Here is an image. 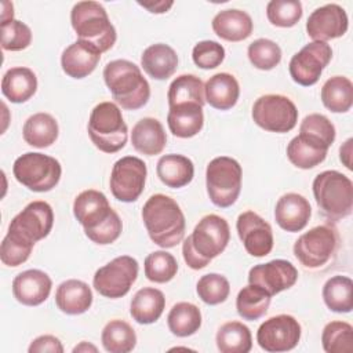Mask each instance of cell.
Masks as SVG:
<instances>
[{
    "label": "cell",
    "mask_w": 353,
    "mask_h": 353,
    "mask_svg": "<svg viewBox=\"0 0 353 353\" xmlns=\"http://www.w3.org/2000/svg\"><path fill=\"white\" fill-rule=\"evenodd\" d=\"M73 214L85 236L95 244H112L121 234V219L99 190L87 189L79 193L73 201Z\"/></svg>",
    "instance_id": "obj_1"
},
{
    "label": "cell",
    "mask_w": 353,
    "mask_h": 353,
    "mask_svg": "<svg viewBox=\"0 0 353 353\" xmlns=\"http://www.w3.org/2000/svg\"><path fill=\"white\" fill-rule=\"evenodd\" d=\"M142 221L150 240L161 248H172L183 240L185 215L179 204L167 194L157 193L146 200Z\"/></svg>",
    "instance_id": "obj_2"
},
{
    "label": "cell",
    "mask_w": 353,
    "mask_h": 353,
    "mask_svg": "<svg viewBox=\"0 0 353 353\" xmlns=\"http://www.w3.org/2000/svg\"><path fill=\"white\" fill-rule=\"evenodd\" d=\"M103 80L113 99L123 109L143 108L150 98V85L139 66L127 59H114L106 63Z\"/></svg>",
    "instance_id": "obj_3"
},
{
    "label": "cell",
    "mask_w": 353,
    "mask_h": 353,
    "mask_svg": "<svg viewBox=\"0 0 353 353\" xmlns=\"http://www.w3.org/2000/svg\"><path fill=\"white\" fill-rule=\"evenodd\" d=\"M70 22L77 40L92 46L101 54L116 43V29L103 6L97 1L76 3L70 11Z\"/></svg>",
    "instance_id": "obj_4"
},
{
    "label": "cell",
    "mask_w": 353,
    "mask_h": 353,
    "mask_svg": "<svg viewBox=\"0 0 353 353\" xmlns=\"http://www.w3.org/2000/svg\"><path fill=\"white\" fill-rule=\"evenodd\" d=\"M313 196L321 214L330 221H339L352 214L353 183L345 174L327 170L313 181Z\"/></svg>",
    "instance_id": "obj_5"
},
{
    "label": "cell",
    "mask_w": 353,
    "mask_h": 353,
    "mask_svg": "<svg viewBox=\"0 0 353 353\" xmlns=\"http://www.w3.org/2000/svg\"><path fill=\"white\" fill-rule=\"evenodd\" d=\"M88 135L95 148L103 153H116L125 146L128 128L114 102H101L91 110Z\"/></svg>",
    "instance_id": "obj_6"
},
{
    "label": "cell",
    "mask_w": 353,
    "mask_h": 353,
    "mask_svg": "<svg viewBox=\"0 0 353 353\" xmlns=\"http://www.w3.org/2000/svg\"><path fill=\"white\" fill-rule=\"evenodd\" d=\"M243 170L237 160L219 156L212 159L205 170L207 193L212 204L228 208L236 203L241 190Z\"/></svg>",
    "instance_id": "obj_7"
},
{
    "label": "cell",
    "mask_w": 353,
    "mask_h": 353,
    "mask_svg": "<svg viewBox=\"0 0 353 353\" xmlns=\"http://www.w3.org/2000/svg\"><path fill=\"white\" fill-rule=\"evenodd\" d=\"M12 174L15 179L29 190L44 193L58 185L62 167L59 161L51 156L39 152H28L14 161Z\"/></svg>",
    "instance_id": "obj_8"
},
{
    "label": "cell",
    "mask_w": 353,
    "mask_h": 353,
    "mask_svg": "<svg viewBox=\"0 0 353 353\" xmlns=\"http://www.w3.org/2000/svg\"><path fill=\"white\" fill-rule=\"evenodd\" d=\"M252 120L265 131L284 134L298 123V109L285 95L266 94L252 105Z\"/></svg>",
    "instance_id": "obj_9"
},
{
    "label": "cell",
    "mask_w": 353,
    "mask_h": 353,
    "mask_svg": "<svg viewBox=\"0 0 353 353\" xmlns=\"http://www.w3.org/2000/svg\"><path fill=\"white\" fill-rule=\"evenodd\" d=\"M338 240V233L332 226H314L298 237L294 244V255L305 268L319 269L335 254Z\"/></svg>",
    "instance_id": "obj_10"
},
{
    "label": "cell",
    "mask_w": 353,
    "mask_h": 353,
    "mask_svg": "<svg viewBox=\"0 0 353 353\" xmlns=\"http://www.w3.org/2000/svg\"><path fill=\"white\" fill-rule=\"evenodd\" d=\"M138 261L130 255H121L99 268L92 279L94 288L105 298L117 299L128 294L138 277Z\"/></svg>",
    "instance_id": "obj_11"
},
{
    "label": "cell",
    "mask_w": 353,
    "mask_h": 353,
    "mask_svg": "<svg viewBox=\"0 0 353 353\" xmlns=\"http://www.w3.org/2000/svg\"><path fill=\"white\" fill-rule=\"evenodd\" d=\"M54 225V211L47 201L36 200L18 212L8 225V234L34 245L47 237Z\"/></svg>",
    "instance_id": "obj_12"
},
{
    "label": "cell",
    "mask_w": 353,
    "mask_h": 353,
    "mask_svg": "<svg viewBox=\"0 0 353 353\" xmlns=\"http://www.w3.org/2000/svg\"><path fill=\"white\" fill-rule=\"evenodd\" d=\"M146 174V164L142 159L135 156L119 159L113 164L109 181L113 197L123 203L138 200L145 189Z\"/></svg>",
    "instance_id": "obj_13"
},
{
    "label": "cell",
    "mask_w": 353,
    "mask_h": 353,
    "mask_svg": "<svg viewBox=\"0 0 353 353\" xmlns=\"http://www.w3.org/2000/svg\"><path fill=\"white\" fill-rule=\"evenodd\" d=\"M301 324L291 314H277L265 320L256 331V342L265 352L280 353L294 349L301 339Z\"/></svg>",
    "instance_id": "obj_14"
},
{
    "label": "cell",
    "mask_w": 353,
    "mask_h": 353,
    "mask_svg": "<svg viewBox=\"0 0 353 353\" xmlns=\"http://www.w3.org/2000/svg\"><path fill=\"white\" fill-rule=\"evenodd\" d=\"M332 58V48L324 41H312L301 48L290 61L292 80L303 87L316 84Z\"/></svg>",
    "instance_id": "obj_15"
},
{
    "label": "cell",
    "mask_w": 353,
    "mask_h": 353,
    "mask_svg": "<svg viewBox=\"0 0 353 353\" xmlns=\"http://www.w3.org/2000/svg\"><path fill=\"white\" fill-rule=\"evenodd\" d=\"M193 248L205 259L212 261L222 254L230 240L229 223L216 214L203 216L190 234Z\"/></svg>",
    "instance_id": "obj_16"
},
{
    "label": "cell",
    "mask_w": 353,
    "mask_h": 353,
    "mask_svg": "<svg viewBox=\"0 0 353 353\" xmlns=\"http://www.w3.org/2000/svg\"><path fill=\"white\" fill-rule=\"evenodd\" d=\"M298 280L296 268L285 259H273L250 269L248 283L266 291L270 296L291 288Z\"/></svg>",
    "instance_id": "obj_17"
},
{
    "label": "cell",
    "mask_w": 353,
    "mask_h": 353,
    "mask_svg": "<svg viewBox=\"0 0 353 353\" xmlns=\"http://www.w3.org/2000/svg\"><path fill=\"white\" fill-rule=\"evenodd\" d=\"M237 234L245 251L256 258L266 256L273 248L272 226L256 212L244 211L236 222Z\"/></svg>",
    "instance_id": "obj_18"
},
{
    "label": "cell",
    "mask_w": 353,
    "mask_h": 353,
    "mask_svg": "<svg viewBox=\"0 0 353 353\" xmlns=\"http://www.w3.org/2000/svg\"><path fill=\"white\" fill-rule=\"evenodd\" d=\"M349 19L346 11L335 3L316 8L307 18L306 32L313 41H324L338 39L347 30Z\"/></svg>",
    "instance_id": "obj_19"
},
{
    "label": "cell",
    "mask_w": 353,
    "mask_h": 353,
    "mask_svg": "<svg viewBox=\"0 0 353 353\" xmlns=\"http://www.w3.org/2000/svg\"><path fill=\"white\" fill-rule=\"evenodd\" d=\"M52 281L50 276L39 269H29L18 276L12 281L14 298L26 306L41 305L50 296Z\"/></svg>",
    "instance_id": "obj_20"
},
{
    "label": "cell",
    "mask_w": 353,
    "mask_h": 353,
    "mask_svg": "<svg viewBox=\"0 0 353 353\" xmlns=\"http://www.w3.org/2000/svg\"><path fill=\"white\" fill-rule=\"evenodd\" d=\"M310 215L312 207L302 194L285 193L276 203L274 219L283 230L301 232L307 225Z\"/></svg>",
    "instance_id": "obj_21"
},
{
    "label": "cell",
    "mask_w": 353,
    "mask_h": 353,
    "mask_svg": "<svg viewBox=\"0 0 353 353\" xmlns=\"http://www.w3.org/2000/svg\"><path fill=\"white\" fill-rule=\"evenodd\" d=\"M101 59V52L84 41L68 46L61 57L62 70L73 79H84L91 74Z\"/></svg>",
    "instance_id": "obj_22"
},
{
    "label": "cell",
    "mask_w": 353,
    "mask_h": 353,
    "mask_svg": "<svg viewBox=\"0 0 353 353\" xmlns=\"http://www.w3.org/2000/svg\"><path fill=\"white\" fill-rule=\"evenodd\" d=\"M55 303L58 309L66 314H81L92 305V291L87 283L69 279L57 287Z\"/></svg>",
    "instance_id": "obj_23"
},
{
    "label": "cell",
    "mask_w": 353,
    "mask_h": 353,
    "mask_svg": "<svg viewBox=\"0 0 353 353\" xmlns=\"http://www.w3.org/2000/svg\"><path fill=\"white\" fill-rule=\"evenodd\" d=\"M131 143L134 149L142 154H160L167 143V135L163 124L154 117L141 119L132 127Z\"/></svg>",
    "instance_id": "obj_24"
},
{
    "label": "cell",
    "mask_w": 353,
    "mask_h": 353,
    "mask_svg": "<svg viewBox=\"0 0 353 353\" xmlns=\"http://www.w3.org/2000/svg\"><path fill=\"white\" fill-rule=\"evenodd\" d=\"M254 22L251 17L237 8L219 11L212 19V30L226 41H241L251 36Z\"/></svg>",
    "instance_id": "obj_25"
},
{
    "label": "cell",
    "mask_w": 353,
    "mask_h": 353,
    "mask_svg": "<svg viewBox=\"0 0 353 353\" xmlns=\"http://www.w3.org/2000/svg\"><path fill=\"white\" fill-rule=\"evenodd\" d=\"M328 149L319 139L306 134H298L287 145V157L295 167L309 170L325 160Z\"/></svg>",
    "instance_id": "obj_26"
},
{
    "label": "cell",
    "mask_w": 353,
    "mask_h": 353,
    "mask_svg": "<svg viewBox=\"0 0 353 353\" xmlns=\"http://www.w3.org/2000/svg\"><path fill=\"white\" fill-rule=\"evenodd\" d=\"M168 128L178 138H192L204 125L203 106L199 103H181L171 106L167 114Z\"/></svg>",
    "instance_id": "obj_27"
},
{
    "label": "cell",
    "mask_w": 353,
    "mask_h": 353,
    "mask_svg": "<svg viewBox=\"0 0 353 353\" xmlns=\"http://www.w3.org/2000/svg\"><path fill=\"white\" fill-rule=\"evenodd\" d=\"M204 95L208 105L214 109L229 110L239 101L240 85L233 74L216 73L204 84Z\"/></svg>",
    "instance_id": "obj_28"
},
{
    "label": "cell",
    "mask_w": 353,
    "mask_h": 353,
    "mask_svg": "<svg viewBox=\"0 0 353 353\" xmlns=\"http://www.w3.org/2000/svg\"><path fill=\"white\" fill-rule=\"evenodd\" d=\"M141 66L152 79L167 80L176 70L178 55L168 44H152L142 52Z\"/></svg>",
    "instance_id": "obj_29"
},
{
    "label": "cell",
    "mask_w": 353,
    "mask_h": 353,
    "mask_svg": "<svg viewBox=\"0 0 353 353\" xmlns=\"http://www.w3.org/2000/svg\"><path fill=\"white\" fill-rule=\"evenodd\" d=\"M37 90V77L34 72L25 66L8 69L1 79V92L12 103L29 101Z\"/></svg>",
    "instance_id": "obj_30"
},
{
    "label": "cell",
    "mask_w": 353,
    "mask_h": 353,
    "mask_svg": "<svg viewBox=\"0 0 353 353\" xmlns=\"http://www.w3.org/2000/svg\"><path fill=\"white\" fill-rule=\"evenodd\" d=\"M156 172L159 179L165 186L178 189L192 182L194 175V165L186 156L171 153L159 159Z\"/></svg>",
    "instance_id": "obj_31"
},
{
    "label": "cell",
    "mask_w": 353,
    "mask_h": 353,
    "mask_svg": "<svg viewBox=\"0 0 353 353\" xmlns=\"http://www.w3.org/2000/svg\"><path fill=\"white\" fill-rule=\"evenodd\" d=\"M165 307L164 294L153 287L138 290L131 301L130 313L139 324H152L160 319Z\"/></svg>",
    "instance_id": "obj_32"
},
{
    "label": "cell",
    "mask_w": 353,
    "mask_h": 353,
    "mask_svg": "<svg viewBox=\"0 0 353 353\" xmlns=\"http://www.w3.org/2000/svg\"><path fill=\"white\" fill-rule=\"evenodd\" d=\"M59 134L57 120L44 112L32 114L23 124L22 135L28 145L33 148H48L51 146Z\"/></svg>",
    "instance_id": "obj_33"
},
{
    "label": "cell",
    "mask_w": 353,
    "mask_h": 353,
    "mask_svg": "<svg viewBox=\"0 0 353 353\" xmlns=\"http://www.w3.org/2000/svg\"><path fill=\"white\" fill-rule=\"evenodd\" d=\"M321 102L334 113H345L353 105V84L345 76H334L321 87Z\"/></svg>",
    "instance_id": "obj_34"
},
{
    "label": "cell",
    "mask_w": 353,
    "mask_h": 353,
    "mask_svg": "<svg viewBox=\"0 0 353 353\" xmlns=\"http://www.w3.org/2000/svg\"><path fill=\"white\" fill-rule=\"evenodd\" d=\"M323 299L335 313H349L353 309V281L347 276H332L323 287Z\"/></svg>",
    "instance_id": "obj_35"
},
{
    "label": "cell",
    "mask_w": 353,
    "mask_h": 353,
    "mask_svg": "<svg viewBox=\"0 0 353 353\" xmlns=\"http://www.w3.org/2000/svg\"><path fill=\"white\" fill-rule=\"evenodd\" d=\"M216 346L221 353H248L252 347L251 331L240 321H228L216 332Z\"/></svg>",
    "instance_id": "obj_36"
},
{
    "label": "cell",
    "mask_w": 353,
    "mask_h": 353,
    "mask_svg": "<svg viewBox=\"0 0 353 353\" xmlns=\"http://www.w3.org/2000/svg\"><path fill=\"white\" fill-rule=\"evenodd\" d=\"M167 98L170 108L189 102L204 106V84L201 79L194 74H181L170 84Z\"/></svg>",
    "instance_id": "obj_37"
},
{
    "label": "cell",
    "mask_w": 353,
    "mask_h": 353,
    "mask_svg": "<svg viewBox=\"0 0 353 353\" xmlns=\"http://www.w3.org/2000/svg\"><path fill=\"white\" fill-rule=\"evenodd\" d=\"M167 324L174 335L181 338L190 336L201 327V312L190 302H178L171 307Z\"/></svg>",
    "instance_id": "obj_38"
},
{
    "label": "cell",
    "mask_w": 353,
    "mask_h": 353,
    "mask_svg": "<svg viewBox=\"0 0 353 353\" xmlns=\"http://www.w3.org/2000/svg\"><path fill=\"white\" fill-rule=\"evenodd\" d=\"M102 345L110 353H128L137 345L134 328L124 320H110L102 330Z\"/></svg>",
    "instance_id": "obj_39"
},
{
    "label": "cell",
    "mask_w": 353,
    "mask_h": 353,
    "mask_svg": "<svg viewBox=\"0 0 353 353\" xmlns=\"http://www.w3.org/2000/svg\"><path fill=\"white\" fill-rule=\"evenodd\" d=\"M272 296L263 291L262 288L248 284L243 287L236 298V309L240 317L244 320H258L261 319L269 309Z\"/></svg>",
    "instance_id": "obj_40"
},
{
    "label": "cell",
    "mask_w": 353,
    "mask_h": 353,
    "mask_svg": "<svg viewBox=\"0 0 353 353\" xmlns=\"http://www.w3.org/2000/svg\"><path fill=\"white\" fill-rule=\"evenodd\" d=\"M323 349L327 353L353 352V327L346 321H331L321 332Z\"/></svg>",
    "instance_id": "obj_41"
},
{
    "label": "cell",
    "mask_w": 353,
    "mask_h": 353,
    "mask_svg": "<svg viewBox=\"0 0 353 353\" xmlns=\"http://www.w3.org/2000/svg\"><path fill=\"white\" fill-rule=\"evenodd\" d=\"M145 276L153 283H168L178 272V262L172 254L167 251H154L145 258Z\"/></svg>",
    "instance_id": "obj_42"
},
{
    "label": "cell",
    "mask_w": 353,
    "mask_h": 353,
    "mask_svg": "<svg viewBox=\"0 0 353 353\" xmlns=\"http://www.w3.org/2000/svg\"><path fill=\"white\" fill-rule=\"evenodd\" d=\"M247 55L254 68L261 70H270L280 63L281 48L273 40L256 39L248 46Z\"/></svg>",
    "instance_id": "obj_43"
},
{
    "label": "cell",
    "mask_w": 353,
    "mask_h": 353,
    "mask_svg": "<svg viewBox=\"0 0 353 353\" xmlns=\"http://www.w3.org/2000/svg\"><path fill=\"white\" fill-rule=\"evenodd\" d=\"M196 291L204 303L219 305L228 299L230 294V284L225 276L208 273L199 279Z\"/></svg>",
    "instance_id": "obj_44"
},
{
    "label": "cell",
    "mask_w": 353,
    "mask_h": 353,
    "mask_svg": "<svg viewBox=\"0 0 353 353\" xmlns=\"http://www.w3.org/2000/svg\"><path fill=\"white\" fill-rule=\"evenodd\" d=\"M302 4L299 0H272L266 6L269 22L279 28H292L302 18Z\"/></svg>",
    "instance_id": "obj_45"
},
{
    "label": "cell",
    "mask_w": 353,
    "mask_h": 353,
    "mask_svg": "<svg viewBox=\"0 0 353 353\" xmlns=\"http://www.w3.org/2000/svg\"><path fill=\"white\" fill-rule=\"evenodd\" d=\"M1 30V47L6 51H21L30 46L32 30L30 28L18 21L12 19L0 25Z\"/></svg>",
    "instance_id": "obj_46"
},
{
    "label": "cell",
    "mask_w": 353,
    "mask_h": 353,
    "mask_svg": "<svg viewBox=\"0 0 353 353\" xmlns=\"http://www.w3.org/2000/svg\"><path fill=\"white\" fill-rule=\"evenodd\" d=\"M299 134H306L309 137H313L328 148L334 143L335 135H336L334 124L328 120V117L320 113L307 114L299 125Z\"/></svg>",
    "instance_id": "obj_47"
},
{
    "label": "cell",
    "mask_w": 353,
    "mask_h": 353,
    "mask_svg": "<svg viewBox=\"0 0 353 353\" xmlns=\"http://www.w3.org/2000/svg\"><path fill=\"white\" fill-rule=\"evenodd\" d=\"M192 59L201 69H214L225 59V48L214 40L199 41L192 51Z\"/></svg>",
    "instance_id": "obj_48"
},
{
    "label": "cell",
    "mask_w": 353,
    "mask_h": 353,
    "mask_svg": "<svg viewBox=\"0 0 353 353\" xmlns=\"http://www.w3.org/2000/svg\"><path fill=\"white\" fill-rule=\"evenodd\" d=\"M32 250V244L25 243L7 233L0 245V259L4 265L15 268L29 259Z\"/></svg>",
    "instance_id": "obj_49"
},
{
    "label": "cell",
    "mask_w": 353,
    "mask_h": 353,
    "mask_svg": "<svg viewBox=\"0 0 353 353\" xmlns=\"http://www.w3.org/2000/svg\"><path fill=\"white\" fill-rule=\"evenodd\" d=\"M29 353H62L63 352V346L61 343V341L54 336V335H40L36 339L32 341L30 346H29Z\"/></svg>",
    "instance_id": "obj_50"
},
{
    "label": "cell",
    "mask_w": 353,
    "mask_h": 353,
    "mask_svg": "<svg viewBox=\"0 0 353 353\" xmlns=\"http://www.w3.org/2000/svg\"><path fill=\"white\" fill-rule=\"evenodd\" d=\"M182 255H183V259L186 262V265L193 269V270H199V269H203L205 268L211 261L210 259H205L203 258L192 245V240H190V236H188L185 240H183V244H182Z\"/></svg>",
    "instance_id": "obj_51"
},
{
    "label": "cell",
    "mask_w": 353,
    "mask_h": 353,
    "mask_svg": "<svg viewBox=\"0 0 353 353\" xmlns=\"http://www.w3.org/2000/svg\"><path fill=\"white\" fill-rule=\"evenodd\" d=\"M138 4L146 10H149L150 12L153 14H163V12H167L172 6H174V1H152V3H141L138 1Z\"/></svg>",
    "instance_id": "obj_52"
},
{
    "label": "cell",
    "mask_w": 353,
    "mask_h": 353,
    "mask_svg": "<svg viewBox=\"0 0 353 353\" xmlns=\"http://www.w3.org/2000/svg\"><path fill=\"white\" fill-rule=\"evenodd\" d=\"M352 143H353V139L349 138L339 148V159L347 170H352Z\"/></svg>",
    "instance_id": "obj_53"
},
{
    "label": "cell",
    "mask_w": 353,
    "mask_h": 353,
    "mask_svg": "<svg viewBox=\"0 0 353 353\" xmlns=\"http://www.w3.org/2000/svg\"><path fill=\"white\" fill-rule=\"evenodd\" d=\"M1 23L8 22L14 19V6L10 1H3L1 3Z\"/></svg>",
    "instance_id": "obj_54"
},
{
    "label": "cell",
    "mask_w": 353,
    "mask_h": 353,
    "mask_svg": "<svg viewBox=\"0 0 353 353\" xmlns=\"http://www.w3.org/2000/svg\"><path fill=\"white\" fill-rule=\"evenodd\" d=\"M80 353V352H84V353H87V352H92V353H97L98 352V349H97V346H94V345H91V343H88V342H85V341H83V342H80L79 345H76L74 347H73V353Z\"/></svg>",
    "instance_id": "obj_55"
}]
</instances>
